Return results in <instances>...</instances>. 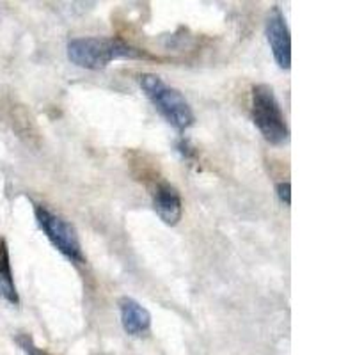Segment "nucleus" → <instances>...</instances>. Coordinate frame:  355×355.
<instances>
[{"mask_svg":"<svg viewBox=\"0 0 355 355\" xmlns=\"http://www.w3.org/2000/svg\"><path fill=\"white\" fill-rule=\"evenodd\" d=\"M0 297L8 300L9 304H15V306L20 304L17 284H15V279H12L9 250L4 240H0Z\"/></svg>","mask_w":355,"mask_h":355,"instance_id":"8","label":"nucleus"},{"mask_svg":"<svg viewBox=\"0 0 355 355\" xmlns=\"http://www.w3.org/2000/svg\"><path fill=\"white\" fill-rule=\"evenodd\" d=\"M266 40L279 68L290 69L291 66V37L286 18L279 8H274L266 18Z\"/></svg>","mask_w":355,"mask_h":355,"instance_id":"5","label":"nucleus"},{"mask_svg":"<svg viewBox=\"0 0 355 355\" xmlns=\"http://www.w3.org/2000/svg\"><path fill=\"white\" fill-rule=\"evenodd\" d=\"M34 214H36L37 224L43 230V233L46 234V239L52 242V245L71 263H75V265H84L85 256L82 252L80 240H78V234L75 231V227L66 218L53 214L44 205H36Z\"/></svg>","mask_w":355,"mask_h":355,"instance_id":"4","label":"nucleus"},{"mask_svg":"<svg viewBox=\"0 0 355 355\" xmlns=\"http://www.w3.org/2000/svg\"><path fill=\"white\" fill-rule=\"evenodd\" d=\"M252 121L270 144H284L290 137L286 117L270 85L259 84L252 89Z\"/></svg>","mask_w":355,"mask_h":355,"instance_id":"3","label":"nucleus"},{"mask_svg":"<svg viewBox=\"0 0 355 355\" xmlns=\"http://www.w3.org/2000/svg\"><path fill=\"white\" fill-rule=\"evenodd\" d=\"M68 57L73 64L85 69H103L117 59H146L142 50L119 37H75L68 43Z\"/></svg>","mask_w":355,"mask_h":355,"instance_id":"1","label":"nucleus"},{"mask_svg":"<svg viewBox=\"0 0 355 355\" xmlns=\"http://www.w3.org/2000/svg\"><path fill=\"white\" fill-rule=\"evenodd\" d=\"M153 208L167 226H176L178 222L182 220L183 214L182 196L176 187L167 182L158 183L153 192Z\"/></svg>","mask_w":355,"mask_h":355,"instance_id":"6","label":"nucleus"},{"mask_svg":"<svg viewBox=\"0 0 355 355\" xmlns=\"http://www.w3.org/2000/svg\"><path fill=\"white\" fill-rule=\"evenodd\" d=\"M119 313H121V325L126 334L133 338H142L151 329V315L142 304L132 297L119 299Z\"/></svg>","mask_w":355,"mask_h":355,"instance_id":"7","label":"nucleus"},{"mask_svg":"<svg viewBox=\"0 0 355 355\" xmlns=\"http://www.w3.org/2000/svg\"><path fill=\"white\" fill-rule=\"evenodd\" d=\"M178 151H180V153H182L185 158H192L196 155L194 148L189 144V141H187V139H182V141L178 142Z\"/></svg>","mask_w":355,"mask_h":355,"instance_id":"11","label":"nucleus"},{"mask_svg":"<svg viewBox=\"0 0 355 355\" xmlns=\"http://www.w3.org/2000/svg\"><path fill=\"white\" fill-rule=\"evenodd\" d=\"M17 341H18V345L21 347V350H24L27 355H49L46 352L43 350V348H40L34 345L33 338H31L28 334H20L17 338Z\"/></svg>","mask_w":355,"mask_h":355,"instance_id":"9","label":"nucleus"},{"mask_svg":"<svg viewBox=\"0 0 355 355\" xmlns=\"http://www.w3.org/2000/svg\"><path fill=\"white\" fill-rule=\"evenodd\" d=\"M139 82H141V87L146 96L150 98L155 109L162 114V117L171 126L183 132V130L194 125L196 116L192 112V107L189 105V101L178 89L169 87L155 73H142L139 77Z\"/></svg>","mask_w":355,"mask_h":355,"instance_id":"2","label":"nucleus"},{"mask_svg":"<svg viewBox=\"0 0 355 355\" xmlns=\"http://www.w3.org/2000/svg\"><path fill=\"white\" fill-rule=\"evenodd\" d=\"M277 198L281 199V202L284 205H290L291 202V185L288 182L277 183Z\"/></svg>","mask_w":355,"mask_h":355,"instance_id":"10","label":"nucleus"}]
</instances>
